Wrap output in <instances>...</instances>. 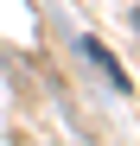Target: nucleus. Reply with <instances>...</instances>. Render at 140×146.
I'll list each match as a JSON object with an SVG mask.
<instances>
[{
	"mask_svg": "<svg viewBox=\"0 0 140 146\" xmlns=\"http://www.w3.org/2000/svg\"><path fill=\"white\" fill-rule=\"evenodd\" d=\"M83 57L96 64V70H108V83H115V89H127V76H121V64H115V57L102 51V44H96V38H83Z\"/></svg>",
	"mask_w": 140,
	"mask_h": 146,
	"instance_id": "1",
	"label": "nucleus"
}]
</instances>
